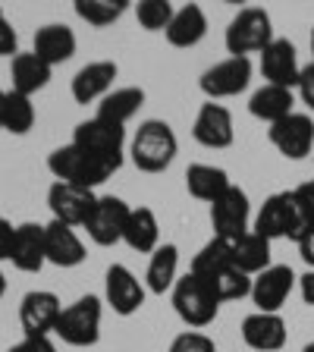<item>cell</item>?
<instances>
[{
  "instance_id": "37",
  "label": "cell",
  "mask_w": 314,
  "mask_h": 352,
  "mask_svg": "<svg viewBox=\"0 0 314 352\" xmlns=\"http://www.w3.org/2000/svg\"><path fill=\"white\" fill-rule=\"evenodd\" d=\"M293 201H295V208H299V214H302V220H314V179H308V183H302V186H295L293 189Z\"/></svg>"
},
{
  "instance_id": "13",
  "label": "cell",
  "mask_w": 314,
  "mask_h": 352,
  "mask_svg": "<svg viewBox=\"0 0 314 352\" xmlns=\"http://www.w3.org/2000/svg\"><path fill=\"white\" fill-rule=\"evenodd\" d=\"M267 139L283 157L302 161L314 148V120L308 113H289L286 120H280L267 129Z\"/></svg>"
},
{
  "instance_id": "10",
  "label": "cell",
  "mask_w": 314,
  "mask_h": 352,
  "mask_svg": "<svg viewBox=\"0 0 314 352\" xmlns=\"http://www.w3.org/2000/svg\"><path fill=\"white\" fill-rule=\"evenodd\" d=\"M251 82V60L249 57H227L214 63L211 69H205L201 76V91H205L211 101L220 98H236L242 95Z\"/></svg>"
},
{
  "instance_id": "47",
  "label": "cell",
  "mask_w": 314,
  "mask_h": 352,
  "mask_svg": "<svg viewBox=\"0 0 314 352\" xmlns=\"http://www.w3.org/2000/svg\"><path fill=\"white\" fill-rule=\"evenodd\" d=\"M311 54H314V29H311Z\"/></svg>"
},
{
  "instance_id": "9",
  "label": "cell",
  "mask_w": 314,
  "mask_h": 352,
  "mask_svg": "<svg viewBox=\"0 0 314 352\" xmlns=\"http://www.w3.org/2000/svg\"><path fill=\"white\" fill-rule=\"evenodd\" d=\"M129 214L132 208L126 205L123 198L117 195H104L98 198L95 211H91V217H88V223L82 230L88 233V239L95 242V245H117V242H123V233H126V223H129Z\"/></svg>"
},
{
  "instance_id": "45",
  "label": "cell",
  "mask_w": 314,
  "mask_h": 352,
  "mask_svg": "<svg viewBox=\"0 0 314 352\" xmlns=\"http://www.w3.org/2000/svg\"><path fill=\"white\" fill-rule=\"evenodd\" d=\"M3 101H7V91L0 88V113H3Z\"/></svg>"
},
{
  "instance_id": "30",
  "label": "cell",
  "mask_w": 314,
  "mask_h": 352,
  "mask_svg": "<svg viewBox=\"0 0 314 352\" xmlns=\"http://www.w3.org/2000/svg\"><path fill=\"white\" fill-rule=\"evenodd\" d=\"M229 267H236L233 264V242L214 236V239L205 242L201 252L192 258V271L189 274H195V277H201V280H214L223 271H229Z\"/></svg>"
},
{
  "instance_id": "1",
  "label": "cell",
  "mask_w": 314,
  "mask_h": 352,
  "mask_svg": "<svg viewBox=\"0 0 314 352\" xmlns=\"http://www.w3.org/2000/svg\"><path fill=\"white\" fill-rule=\"evenodd\" d=\"M176 151H179L176 132L164 120H145L139 126V132L132 135V145H129L132 164L142 173H164L173 164Z\"/></svg>"
},
{
  "instance_id": "46",
  "label": "cell",
  "mask_w": 314,
  "mask_h": 352,
  "mask_svg": "<svg viewBox=\"0 0 314 352\" xmlns=\"http://www.w3.org/2000/svg\"><path fill=\"white\" fill-rule=\"evenodd\" d=\"M302 352H314V343H308V346H305V349H302Z\"/></svg>"
},
{
  "instance_id": "24",
  "label": "cell",
  "mask_w": 314,
  "mask_h": 352,
  "mask_svg": "<svg viewBox=\"0 0 314 352\" xmlns=\"http://www.w3.org/2000/svg\"><path fill=\"white\" fill-rule=\"evenodd\" d=\"M295 104V95L289 91V88H280V85H267L264 82L261 88H258L255 95H251L249 101V113L258 120H264V123H280V120H286L289 113H295L293 110Z\"/></svg>"
},
{
  "instance_id": "39",
  "label": "cell",
  "mask_w": 314,
  "mask_h": 352,
  "mask_svg": "<svg viewBox=\"0 0 314 352\" xmlns=\"http://www.w3.org/2000/svg\"><path fill=\"white\" fill-rule=\"evenodd\" d=\"M16 47H19V35L7 22V16L0 13V57H16Z\"/></svg>"
},
{
  "instance_id": "28",
  "label": "cell",
  "mask_w": 314,
  "mask_h": 352,
  "mask_svg": "<svg viewBox=\"0 0 314 352\" xmlns=\"http://www.w3.org/2000/svg\"><path fill=\"white\" fill-rule=\"evenodd\" d=\"M145 104V91L135 85L129 88H113L107 98H104L101 104H98V120H104V123H113V126H123L129 123L135 113H139V107Z\"/></svg>"
},
{
  "instance_id": "32",
  "label": "cell",
  "mask_w": 314,
  "mask_h": 352,
  "mask_svg": "<svg viewBox=\"0 0 314 352\" xmlns=\"http://www.w3.org/2000/svg\"><path fill=\"white\" fill-rule=\"evenodd\" d=\"M32 126H35V104H32V98L10 88L7 101H3V113H0V129L10 132V135H25Z\"/></svg>"
},
{
  "instance_id": "25",
  "label": "cell",
  "mask_w": 314,
  "mask_h": 352,
  "mask_svg": "<svg viewBox=\"0 0 314 352\" xmlns=\"http://www.w3.org/2000/svg\"><path fill=\"white\" fill-rule=\"evenodd\" d=\"M123 242L132 252H139V255H148V252L154 255L161 249V223H157L151 208H132Z\"/></svg>"
},
{
  "instance_id": "5",
  "label": "cell",
  "mask_w": 314,
  "mask_h": 352,
  "mask_svg": "<svg viewBox=\"0 0 314 352\" xmlns=\"http://www.w3.org/2000/svg\"><path fill=\"white\" fill-rule=\"evenodd\" d=\"M101 315H104L101 299L98 296H82V299H76L73 305H66L60 311L54 333L66 346H79V349L82 346H95L101 340Z\"/></svg>"
},
{
  "instance_id": "26",
  "label": "cell",
  "mask_w": 314,
  "mask_h": 352,
  "mask_svg": "<svg viewBox=\"0 0 314 352\" xmlns=\"http://www.w3.org/2000/svg\"><path fill=\"white\" fill-rule=\"evenodd\" d=\"M229 186L233 183H229V176L223 167H214V164H192V167L186 170V189H189V195L198 198V201L214 205Z\"/></svg>"
},
{
  "instance_id": "36",
  "label": "cell",
  "mask_w": 314,
  "mask_h": 352,
  "mask_svg": "<svg viewBox=\"0 0 314 352\" xmlns=\"http://www.w3.org/2000/svg\"><path fill=\"white\" fill-rule=\"evenodd\" d=\"M170 352H217V346H214L211 337L198 333V330H189V333H179V337L173 340Z\"/></svg>"
},
{
  "instance_id": "16",
  "label": "cell",
  "mask_w": 314,
  "mask_h": 352,
  "mask_svg": "<svg viewBox=\"0 0 314 352\" xmlns=\"http://www.w3.org/2000/svg\"><path fill=\"white\" fill-rule=\"evenodd\" d=\"M104 296H107V305L117 311V315L129 318L135 315L142 305H145V286L135 280V274L123 264H110L107 277H104Z\"/></svg>"
},
{
  "instance_id": "6",
  "label": "cell",
  "mask_w": 314,
  "mask_h": 352,
  "mask_svg": "<svg viewBox=\"0 0 314 352\" xmlns=\"http://www.w3.org/2000/svg\"><path fill=\"white\" fill-rule=\"evenodd\" d=\"M173 308L189 327H208L220 311V299L214 296L211 283L195 274H186L173 286Z\"/></svg>"
},
{
  "instance_id": "8",
  "label": "cell",
  "mask_w": 314,
  "mask_h": 352,
  "mask_svg": "<svg viewBox=\"0 0 314 352\" xmlns=\"http://www.w3.org/2000/svg\"><path fill=\"white\" fill-rule=\"evenodd\" d=\"M211 223H214V236H217V239H227V242H236L245 233H251L249 195H245L239 186H229L211 205Z\"/></svg>"
},
{
  "instance_id": "12",
  "label": "cell",
  "mask_w": 314,
  "mask_h": 352,
  "mask_svg": "<svg viewBox=\"0 0 314 352\" xmlns=\"http://www.w3.org/2000/svg\"><path fill=\"white\" fill-rule=\"evenodd\" d=\"M60 311H63V305L51 289L25 293L19 302V324L25 330V337H51L60 321Z\"/></svg>"
},
{
  "instance_id": "14",
  "label": "cell",
  "mask_w": 314,
  "mask_h": 352,
  "mask_svg": "<svg viewBox=\"0 0 314 352\" xmlns=\"http://www.w3.org/2000/svg\"><path fill=\"white\" fill-rule=\"evenodd\" d=\"M293 286H295L293 267H289V264H271L267 271H261L251 280V302L258 305V311L280 315V308L289 299Z\"/></svg>"
},
{
  "instance_id": "23",
  "label": "cell",
  "mask_w": 314,
  "mask_h": 352,
  "mask_svg": "<svg viewBox=\"0 0 314 352\" xmlns=\"http://www.w3.org/2000/svg\"><path fill=\"white\" fill-rule=\"evenodd\" d=\"M167 41L173 47H195L201 38L208 35V16L198 3H186L183 10H176L173 19L167 25Z\"/></svg>"
},
{
  "instance_id": "4",
  "label": "cell",
  "mask_w": 314,
  "mask_h": 352,
  "mask_svg": "<svg viewBox=\"0 0 314 352\" xmlns=\"http://www.w3.org/2000/svg\"><path fill=\"white\" fill-rule=\"evenodd\" d=\"M73 145L82 148L85 154H91V157H98V161L107 164V167L117 173V170L123 167V154H126V129L91 117L76 126Z\"/></svg>"
},
{
  "instance_id": "2",
  "label": "cell",
  "mask_w": 314,
  "mask_h": 352,
  "mask_svg": "<svg viewBox=\"0 0 314 352\" xmlns=\"http://www.w3.org/2000/svg\"><path fill=\"white\" fill-rule=\"evenodd\" d=\"M47 170L54 173L57 183L79 186V189H88V192H95L98 186L107 183L110 176H113V170H110L107 164H101L98 157L85 154L82 148H76L73 142L63 145V148H57V151H51V157H47Z\"/></svg>"
},
{
  "instance_id": "11",
  "label": "cell",
  "mask_w": 314,
  "mask_h": 352,
  "mask_svg": "<svg viewBox=\"0 0 314 352\" xmlns=\"http://www.w3.org/2000/svg\"><path fill=\"white\" fill-rule=\"evenodd\" d=\"M98 205V195L88 189H79V186L69 183H54L47 189V208H51L54 220L66 223V227H85L91 211Z\"/></svg>"
},
{
  "instance_id": "3",
  "label": "cell",
  "mask_w": 314,
  "mask_h": 352,
  "mask_svg": "<svg viewBox=\"0 0 314 352\" xmlns=\"http://www.w3.org/2000/svg\"><path fill=\"white\" fill-rule=\"evenodd\" d=\"M273 41V22L264 7H245L227 25V51L229 57L261 54Z\"/></svg>"
},
{
  "instance_id": "17",
  "label": "cell",
  "mask_w": 314,
  "mask_h": 352,
  "mask_svg": "<svg viewBox=\"0 0 314 352\" xmlns=\"http://www.w3.org/2000/svg\"><path fill=\"white\" fill-rule=\"evenodd\" d=\"M192 135H195L198 145H205V148H229L236 139L233 113L223 104H214V101L201 104L195 126H192Z\"/></svg>"
},
{
  "instance_id": "15",
  "label": "cell",
  "mask_w": 314,
  "mask_h": 352,
  "mask_svg": "<svg viewBox=\"0 0 314 352\" xmlns=\"http://www.w3.org/2000/svg\"><path fill=\"white\" fill-rule=\"evenodd\" d=\"M261 73L267 79V85H280V88H299V76L302 66L295 57V44L286 38H273L267 47L261 51Z\"/></svg>"
},
{
  "instance_id": "48",
  "label": "cell",
  "mask_w": 314,
  "mask_h": 352,
  "mask_svg": "<svg viewBox=\"0 0 314 352\" xmlns=\"http://www.w3.org/2000/svg\"><path fill=\"white\" fill-rule=\"evenodd\" d=\"M0 13H3V10H0Z\"/></svg>"
},
{
  "instance_id": "29",
  "label": "cell",
  "mask_w": 314,
  "mask_h": 352,
  "mask_svg": "<svg viewBox=\"0 0 314 352\" xmlns=\"http://www.w3.org/2000/svg\"><path fill=\"white\" fill-rule=\"evenodd\" d=\"M233 264L239 267L242 274H249V277H258L261 271L271 267V242L258 236L255 230L245 233L242 239L233 242Z\"/></svg>"
},
{
  "instance_id": "38",
  "label": "cell",
  "mask_w": 314,
  "mask_h": 352,
  "mask_svg": "<svg viewBox=\"0 0 314 352\" xmlns=\"http://www.w3.org/2000/svg\"><path fill=\"white\" fill-rule=\"evenodd\" d=\"M295 245H299L302 261H305L308 267L314 271V220H308L305 227L299 230V236H295Z\"/></svg>"
},
{
  "instance_id": "33",
  "label": "cell",
  "mask_w": 314,
  "mask_h": 352,
  "mask_svg": "<svg viewBox=\"0 0 314 352\" xmlns=\"http://www.w3.org/2000/svg\"><path fill=\"white\" fill-rule=\"evenodd\" d=\"M129 10V0H76V16L95 29L113 25Z\"/></svg>"
},
{
  "instance_id": "31",
  "label": "cell",
  "mask_w": 314,
  "mask_h": 352,
  "mask_svg": "<svg viewBox=\"0 0 314 352\" xmlns=\"http://www.w3.org/2000/svg\"><path fill=\"white\" fill-rule=\"evenodd\" d=\"M176 267H179V249H176L173 242H167V245H161V249L151 255V264H148V289H151L154 296L167 293L170 286H176Z\"/></svg>"
},
{
  "instance_id": "19",
  "label": "cell",
  "mask_w": 314,
  "mask_h": 352,
  "mask_svg": "<svg viewBox=\"0 0 314 352\" xmlns=\"http://www.w3.org/2000/svg\"><path fill=\"white\" fill-rule=\"evenodd\" d=\"M117 63L113 60H95V63L82 66L79 73L73 76V98L76 104H91V101H104L113 88L117 79Z\"/></svg>"
},
{
  "instance_id": "22",
  "label": "cell",
  "mask_w": 314,
  "mask_h": 352,
  "mask_svg": "<svg viewBox=\"0 0 314 352\" xmlns=\"http://www.w3.org/2000/svg\"><path fill=\"white\" fill-rule=\"evenodd\" d=\"M13 267L22 274H38L47 264V252H44V227L41 223H19L16 227L13 242Z\"/></svg>"
},
{
  "instance_id": "18",
  "label": "cell",
  "mask_w": 314,
  "mask_h": 352,
  "mask_svg": "<svg viewBox=\"0 0 314 352\" xmlns=\"http://www.w3.org/2000/svg\"><path fill=\"white\" fill-rule=\"evenodd\" d=\"M44 252H47V264L54 267H79L85 261V245L79 233L60 220H51L44 227Z\"/></svg>"
},
{
  "instance_id": "7",
  "label": "cell",
  "mask_w": 314,
  "mask_h": 352,
  "mask_svg": "<svg viewBox=\"0 0 314 352\" xmlns=\"http://www.w3.org/2000/svg\"><path fill=\"white\" fill-rule=\"evenodd\" d=\"M302 227H305V220H302L299 208L293 201V192H277L255 214V227L251 230L258 236H264L267 242H273V239H286V236L295 239Z\"/></svg>"
},
{
  "instance_id": "20",
  "label": "cell",
  "mask_w": 314,
  "mask_h": 352,
  "mask_svg": "<svg viewBox=\"0 0 314 352\" xmlns=\"http://www.w3.org/2000/svg\"><path fill=\"white\" fill-rule=\"evenodd\" d=\"M32 54L38 60L51 66H60L66 60H73L76 54V35L69 25H60V22H51V25H41L35 32V41H32Z\"/></svg>"
},
{
  "instance_id": "44",
  "label": "cell",
  "mask_w": 314,
  "mask_h": 352,
  "mask_svg": "<svg viewBox=\"0 0 314 352\" xmlns=\"http://www.w3.org/2000/svg\"><path fill=\"white\" fill-rule=\"evenodd\" d=\"M3 293H7V277H3V271H0V299H3Z\"/></svg>"
},
{
  "instance_id": "43",
  "label": "cell",
  "mask_w": 314,
  "mask_h": 352,
  "mask_svg": "<svg viewBox=\"0 0 314 352\" xmlns=\"http://www.w3.org/2000/svg\"><path fill=\"white\" fill-rule=\"evenodd\" d=\"M299 289H302V299H305L308 305H314V271H308L305 277L299 280Z\"/></svg>"
},
{
  "instance_id": "34",
  "label": "cell",
  "mask_w": 314,
  "mask_h": 352,
  "mask_svg": "<svg viewBox=\"0 0 314 352\" xmlns=\"http://www.w3.org/2000/svg\"><path fill=\"white\" fill-rule=\"evenodd\" d=\"M251 280H255V277L242 274L239 267H229V271H223L220 277L205 280V283H211L214 296H217L220 305H223V302H236V299H245V296H251Z\"/></svg>"
},
{
  "instance_id": "35",
  "label": "cell",
  "mask_w": 314,
  "mask_h": 352,
  "mask_svg": "<svg viewBox=\"0 0 314 352\" xmlns=\"http://www.w3.org/2000/svg\"><path fill=\"white\" fill-rule=\"evenodd\" d=\"M173 3L170 0H139L135 3V16H139V25L148 32H167L170 19H173Z\"/></svg>"
},
{
  "instance_id": "21",
  "label": "cell",
  "mask_w": 314,
  "mask_h": 352,
  "mask_svg": "<svg viewBox=\"0 0 314 352\" xmlns=\"http://www.w3.org/2000/svg\"><path fill=\"white\" fill-rule=\"evenodd\" d=\"M242 340L255 352H277L286 346V321L280 315L255 311L242 321Z\"/></svg>"
},
{
  "instance_id": "42",
  "label": "cell",
  "mask_w": 314,
  "mask_h": 352,
  "mask_svg": "<svg viewBox=\"0 0 314 352\" xmlns=\"http://www.w3.org/2000/svg\"><path fill=\"white\" fill-rule=\"evenodd\" d=\"M299 98L314 110V60L308 66H302V76H299Z\"/></svg>"
},
{
  "instance_id": "27",
  "label": "cell",
  "mask_w": 314,
  "mask_h": 352,
  "mask_svg": "<svg viewBox=\"0 0 314 352\" xmlns=\"http://www.w3.org/2000/svg\"><path fill=\"white\" fill-rule=\"evenodd\" d=\"M51 66L44 63V60H38L35 54H16L13 63H10V79H13V91H19V95L32 98L35 91H41L47 82H51Z\"/></svg>"
},
{
  "instance_id": "41",
  "label": "cell",
  "mask_w": 314,
  "mask_h": 352,
  "mask_svg": "<svg viewBox=\"0 0 314 352\" xmlns=\"http://www.w3.org/2000/svg\"><path fill=\"white\" fill-rule=\"evenodd\" d=\"M13 242H16V227L7 217H0V261L13 258Z\"/></svg>"
},
{
  "instance_id": "40",
  "label": "cell",
  "mask_w": 314,
  "mask_h": 352,
  "mask_svg": "<svg viewBox=\"0 0 314 352\" xmlns=\"http://www.w3.org/2000/svg\"><path fill=\"white\" fill-rule=\"evenodd\" d=\"M10 352H57L51 337H22L16 346H10Z\"/></svg>"
}]
</instances>
